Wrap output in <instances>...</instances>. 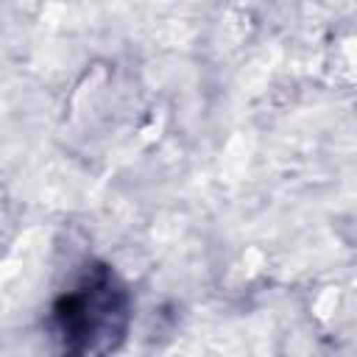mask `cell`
<instances>
[{
	"mask_svg": "<svg viewBox=\"0 0 357 357\" xmlns=\"http://www.w3.org/2000/svg\"><path fill=\"white\" fill-rule=\"evenodd\" d=\"M128 321V296L109 268H89L53 304V335L64 351H106L123 337Z\"/></svg>",
	"mask_w": 357,
	"mask_h": 357,
	"instance_id": "6da1fadb",
	"label": "cell"
}]
</instances>
